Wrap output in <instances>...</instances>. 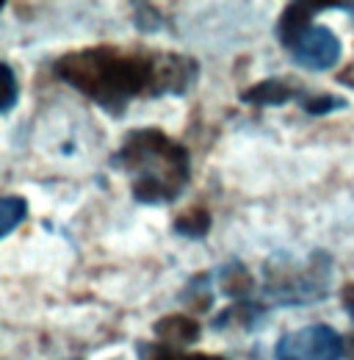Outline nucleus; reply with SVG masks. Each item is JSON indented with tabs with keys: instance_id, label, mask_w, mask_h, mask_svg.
I'll use <instances>...</instances> for the list:
<instances>
[{
	"instance_id": "1",
	"label": "nucleus",
	"mask_w": 354,
	"mask_h": 360,
	"mask_svg": "<svg viewBox=\"0 0 354 360\" xmlns=\"http://www.w3.org/2000/svg\"><path fill=\"white\" fill-rule=\"evenodd\" d=\"M53 75L108 117H122L136 100L183 97L199 81V64L172 50L97 45L58 56Z\"/></svg>"
},
{
	"instance_id": "2",
	"label": "nucleus",
	"mask_w": 354,
	"mask_h": 360,
	"mask_svg": "<svg viewBox=\"0 0 354 360\" xmlns=\"http://www.w3.org/2000/svg\"><path fill=\"white\" fill-rule=\"evenodd\" d=\"M108 164L131 178V197L141 205H172L191 183L185 144L152 125L128 131Z\"/></svg>"
},
{
	"instance_id": "3",
	"label": "nucleus",
	"mask_w": 354,
	"mask_h": 360,
	"mask_svg": "<svg viewBox=\"0 0 354 360\" xmlns=\"http://www.w3.org/2000/svg\"><path fill=\"white\" fill-rule=\"evenodd\" d=\"M335 261L327 250H313L305 261L274 252L263 264V300L268 308H308L332 294Z\"/></svg>"
},
{
	"instance_id": "4",
	"label": "nucleus",
	"mask_w": 354,
	"mask_h": 360,
	"mask_svg": "<svg viewBox=\"0 0 354 360\" xmlns=\"http://www.w3.org/2000/svg\"><path fill=\"white\" fill-rule=\"evenodd\" d=\"M332 3H291L282 8L277 20V42L288 53V58L310 72H329L343 58L341 37L315 22V11H329Z\"/></svg>"
},
{
	"instance_id": "5",
	"label": "nucleus",
	"mask_w": 354,
	"mask_h": 360,
	"mask_svg": "<svg viewBox=\"0 0 354 360\" xmlns=\"http://www.w3.org/2000/svg\"><path fill=\"white\" fill-rule=\"evenodd\" d=\"M346 338L329 324H305L282 333L274 344V360H343Z\"/></svg>"
},
{
	"instance_id": "6",
	"label": "nucleus",
	"mask_w": 354,
	"mask_h": 360,
	"mask_svg": "<svg viewBox=\"0 0 354 360\" xmlns=\"http://www.w3.org/2000/svg\"><path fill=\"white\" fill-rule=\"evenodd\" d=\"M305 86L296 78H263L258 84H252L249 89H244L238 94L241 103L247 105H258V108H277L294 100H305Z\"/></svg>"
},
{
	"instance_id": "7",
	"label": "nucleus",
	"mask_w": 354,
	"mask_h": 360,
	"mask_svg": "<svg viewBox=\"0 0 354 360\" xmlns=\"http://www.w3.org/2000/svg\"><path fill=\"white\" fill-rule=\"evenodd\" d=\"M216 277V291L221 297H227L230 302H247V300H258V283L252 277V271L247 269L241 261L230 258L227 264H221L219 269H214Z\"/></svg>"
},
{
	"instance_id": "8",
	"label": "nucleus",
	"mask_w": 354,
	"mask_h": 360,
	"mask_svg": "<svg viewBox=\"0 0 354 360\" xmlns=\"http://www.w3.org/2000/svg\"><path fill=\"white\" fill-rule=\"evenodd\" d=\"M152 333H155V341L158 344L172 347V349H188L202 335L199 321L185 314H169L164 316V319H158L155 327H152Z\"/></svg>"
},
{
	"instance_id": "9",
	"label": "nucleus",
	"mask_w": 354,
	"mask_h": 360,
	"mask_svg": "<svg viewBox=\"0 0 354 360\" xmlns=\"http://www.w3.org/2000/svg\"><path fill=\"white\" fill-rule=\"evenodd\" d=\"M180 300H183L188 308L199 311V314L211 311V308H214V300H216V277H214V271L194 274V277L185 283V288L180 291Z\"/></svg>"
},
{
	"instance_id": "10",
	"label": "nucleus",
	"mask_w": 354,
	"mask_h": 360,
	"mask_svg": "<svg viewBox=\"0 0 354 360\" xmlns=\"http://www.w3.org/2000/svg\"><path fill=\"white\" fill-rule=\"evenodd\" d=\"M136 358L138 360H230L211 352H191V349H172L158 341H136Z\"/></svg>"
},
{
	"instance_id": "11",
	"label": "nucleus",
	"mask_w": 354,
	"mask_h": 360,
	"mask_svg": "<svg viewBox=\"0 0 354 360\" xmlns=\"http://www.w3.org/2000/svg\"><path fill=\"white\" fill-rule=\"evenodd\" d=\"M211 225H214V219H211L208 208L197 205V208H188V211L177 214L175 222H172V230L180 238H205L211 233Z\"/></svg>"
},
{
	"instance_id": "12",
	"label": "nucleus",
	"mask_w": 354,
	"mask_h": 360,
	"mask_svg": "<svg viewBox=\"0 0 354 360\" xmlns=\"http://www.w3.org/2000/svg\"><path fill=\"white\" fill-rule=\"evenodd\" d=\"M25 217H28V202L17 194H3V200H0V236L8 238L17 230V225L25 222Z\"/></svg>"
},
{
	"instance_id": "13",
	"label": "nucleus",
	"mask_w": 354,
	"mask_h": 360,
	"mask_svg": "<svg viewBox=\"0 0 354 360\" xmlns=\"http://www.w3.org/2000/svg\"><path fill=\"white\" fill-rule=\"evenodd\" d=\"M302 108L308 111L310 117H327V114L349 108V100L341 97V94H308L302 100Z\"/></svg>"
},
{
	"instance_id": "14",
	"label": "nucleus",
	"mask_w": 354,
	"mask_h": 360,
	"mask_svg": "<svg viewBox=\"0 0 354 360\" xmlns=\"http://www.w3.org/2000/svg\"><path fill=\"white\" fill-rule=\"evenodd\" d=\"M133 11H136V14H133V22H136V28H138L141 34H155V31L164 28V14H158L155 6L136 3Z\"/></svg>"
},
{
	"instance_id": "15",
	"label": "nucleus",
	"mask_w": 354,
	"mask_h": 360,
	"mask_svg": "<svg viewBox=\"0 0 354 360\" xmlns=\"http://www.w3.org/2000/svg\"><path fill=\"white\" fill-rule=\"evenodd\" d=\"M3 86H6V94H3V105H0V114H11V108L17 105V97H20V84H17V72L8 61H3Z\"/></svg>"
},
{
	"instance_id": "16",
	"label": "nucleus",
	"mask_w": 354,
	"mask_h": 360,
	"mask_svg": "<svg viewBox=\"0 0 354 360\" xmlns=\"http://www.w3.org/2000/svg\"><path fill=\"white\" fill-rule=\"evenodd\" d=\"M343 308H346L349 321L354 324V283H349V285L343 288Z\"/></svg>"
},
{
	"instance_id": "17",
	"label": "nucleus",
	"mask_w": 354,
	"mask_h": 360,
	"mask_svg": "<svg viewBox=\"0 0 354 360\" xmlns=\"http://www.w3.org/2000/svg\"><path fill=\"white\" fill-rule=\"evenodd\" d=\"M70 360H75V358H70Z\"/></svg>"
}]
</instances>
